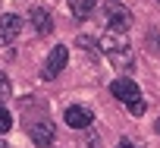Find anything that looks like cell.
<instances>
[{
  "label": "cell",
  "instance_id": "6da1fadb",
  "mask_svg": "<svg viewBox=\"0 0 160 148\" xmlns=\"http://www.w3.org/2000/svg\"><path fill=\"white\" fill-rule=\"evenodd\" d=\"M101 50L110 57V63H113L119 72H129L132 63H135V50H132L129 38L119 35V32H107V35L101 38Z\"/></svg>",
  "mask_w": 160,
  "mask_h": 148
},
{
  "label": "cell",
  "instance_id": "7a4b0ae2",
  "mask_svg": "<svg viewBox=\"0 0 160 148\" xmlns=\"http://www.w3.org/2000/svg\"><path fill=\"white\" fill-rule=\"evenodd\" d=\"M104 16H107L110 32L126 35V32H129V25H132V13H129L122 3H116V0H107V3H104Z\"/></svg>",
  "mask_w": 160,
  "mask_h": 148
},
{
  "label": "cell",
  "instance_id": "3957f363",
  "mask_svg": "<svg viewBox=\"0 0 160 148\" xmlns=\"http://www.w3.org/2000/svg\"><path fill=\"white\" fill-rule=\"evenodd\" d=\"M66 63H69V47H66V44L50 47V54H47V60H44V72H41V76H44V79H57L60 72H63Z\"/></svg>",
  "mask_w": 160,
  "mask_h": 148
},
{
  "label": "cell",
  "instance_id": "277c9868",
  "mask_svg": "<svg viewBox=\"0 0 160 148\" xmlns=\"http://www.w3.org/2000/svg\"><path fill=\"white\" fill-rule=\"evenodd\" d=\"M63 120H66L72 129H88V126L94 123V114H91L88 107H82V104H69V107L63 110Z\"/></svg>",
  "mask_w": 160,
  "mask_h": 148
},
{
  "label": "cell",
  "instance_id": "5b68a950",
  "mask_svg": "<svg viewBox=\"0 0 160 148\" xmlns=\"http://www.w3.org/2000/svg\"><path fill=\"white\" fill-rule=\"evenodd\" d=\"M22 32V19L16 13H3L0 16V47H7L10 41H16Z\"/></svg>",
  "mask_w": 160,
  "mask_h": 148
},
{
  "label": "cell",
  "instance_id": "8992f818",
  "mask_svg": "<svg viewBox=\"0 0 160 148\" xmlns=\"http://www.w3.org/2000/svg\"><path fill=\"white\" fill-rule=\"evenodd\" d=\"M110 92H113V98H119V101H122L126 107H129L132 101H138V98H141L138 85H135L132 79H126V76H119V79H116V82L110 85Z\"/></svg>",
  "mask_w": 160,
  "mask_h": 148
},
{
  "label": "cell",
  "instance_id": "52a82bcc",
  "mask_svg": "<svg viewBox=\"0 0 160 148\" xmlns=\"http://www.w3.org/2000/svg\"><path fill=\"white\" fill-rule=\"evenodd\" d=\"M28 132H32V142L41 145V148H47V145L53 142V135H57V129H53V123H50L47 117H44V120H35Z\"/></svg>",
  "mask_w": 160,
  "mask_h": 148
},
{
  "label": "cell",
  "instance_id": "ba28073f",
  "mask_svg": "<svg viewBox=\"0 0 160 148\" xmlns=\"http://www.w3.org/2000/svg\"><path fill=\"white\" fill-rule=\"evenodd\" d=\"M28 19H32V25H35V32H38V35H50V32H53V19H50V13H47V10L35 7Z\"/></svg>",
  "mask_w": 160,
  "mask_h": 148
},
{
  "label": "cell",
  "instance_id": "9c48e42d",
  "mask_svg": "<svg viewBox=\"0 0 160 148\" xmlns=\"http://www.w3.org/2000/svg\"><path fill=\"white\" fill-rule=\"evenodd\" d=\"M94 7H98V0H69V13L75 19H88L94 13Z\"/></svg>",
  "mask_w": 160,
  "mask_h": 148
},
{
  "label": "cell",
  "instance_id": "30bf717a",
  "mask_svg": "<svg viewBox=\"0 0 160 148\" xmlns=\"http://www.w3.org/2000/svg\"><path fill=\"white\" fill-rule=\"evenodd\" d=\"M10 129H13V114L0 104V132H10Z\"/></svg>",
  "mask_w": 160,
  "mask_h": 148
},
{
  "label": "cell",
  "instance_id": "8fae6325",
  "mask_svg": "<svg viewBox=\"0 0 160 148\" xmlns=\"http://www.w3.org/2000/svg\"><path fill=\"white\" fill-rule=\"evenodd\" d=\"M10 95H13V88H10V79H7V72H0V104H3Z\"/></svg>",
  "mask_w": 160,
  "mask_h": 148
},
{
  "label": "cell",
  "instance_id": "7c38bea8",
  "mask_svg": "<svg viewBox=\"0 0 160 148\" xmlns=\"http://www.w3.org/2000/svg\"><path fill=\"white\" fill-rule=\"evenodd\" d=\"M144 107H148V104H144V98H138V101H132V104H129V114L141 117V114H144Z\"/></svg>",
  "mask_w": 160,
  "mask_h": 148
},
{
  "label": "cell",
  "instance_id": "4fadbf2b",
  "mask_svg": "<svg viewBox=\"0 0 160 148\" xmlns=\"http://www.w3.org/2000/svg\"><path fill=\"white\" fill-rule=\"evenodd\" d=\"M98 145H101V142H98V135H94V139L88 135V139H82V145H78V148H98Z\"/></svg>",
  "mask_w": 160,
  "mask_h": 148
},
{
  "label": "cell",
  "instance_id": "5bb4252c",
  "mask_svg": "<svg viewBox=\"0 0 160 148\" xmlns=\"http://www.w3.org/2000/svg\"><path fill=\"white\" fill-rule=\"evenodd\" d=\"M116 148H135V145H132L129 139H119V145H116Z\"/></svg>",
  "mask_w": 160,
  "mask_h": 148
},
{
  "label": "cell",
  "instance_id": "9a60e30c",
  "mask_svg": "<svg viewBox=\"0 0 160 148\" xmlns=\"http://www.w3.org/2000/svg\"><path fill=\"white\" fill-rule=\"evenodd\" d=\"M154 132H160V120H157V123H154Z\"/></svg>",
  "mask_w": 160,
  "mask_h": 148
},
{
  "label": "cell",
  "instance_id": "2e32d148",
  "mask_svg": "<svg viewBox=\"0 0 160 148\" xmlns=\"http://www.w3.org/2000/svg\"><path fill=\"white\" fill-rule=\"evenodd\" d=\"M0 148H10V145H7V142H0Z\"/></svg>",
  "mask_w": 160,
  "mask_h": 148
},
{
  "label": "cell",
  "instance_id": "e0dca14e",
  "mask_svg": "<svg viewBox=\"0 0 160 148\" xmlns=\"http://www.w3.org/2000/svg\"><path fill=\"white\" fill-rule=\"evenodd\" d=\"M157 3H160V0H157Z\"/></svg>",
  "mask_w": 160,
  "mask_h": 148
}]
</instances>
